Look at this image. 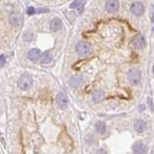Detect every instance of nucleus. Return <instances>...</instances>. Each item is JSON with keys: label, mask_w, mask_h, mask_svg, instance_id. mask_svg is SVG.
<instances>
[{"label": "nucleus", "mask_w": 154, "mask_h": 154, "mask_svg": "<svg viewBox=\"0 0 154 154\" xmlns=\"http://www.w3.org/2000/svg\"><path fill=\"white\" fill-rule=\"evenodd\" d=\"M75 50L79 56H81V57H87V56H89L92 53V46H91L88 43H85V41H79V43L76 44Z\"/></svg>", "instance_id": "1"}, {"label": "nucleus", "mask_w": 154, "mask_h": 154, "mask_svg": "<svg viewBox=\"0 0 154 154\" xmlns=\"http://www.w3.org/2000/svg\"><path fill=\"white\" fill-rule=\"evenodd\" d=\"M33 85V79L32 77L28 74H23L19 78L17 81V86L22 91H27L29 90Z\"/></svg>", "instance_id": "2"}, {"label": "nucleus", "mask_w": 154, "mask_h": 154, "mask_svg": "<svg viewBox=\"0 0 154 154\" xmlns=\"http://www.w3.org/2000/svg\"><path fill=\"white\" fill-rule=\"evenodd\" d=\"M127 78H128V81L131 85H139V83L141 82V79H142V74H141V71L139 69H136V68H133L130 69L128 71V74H127Z\"/></svg>", "instance_id": "3"}, {"label": "nucleus", "mask_w": 154, "mask_h": 154, "mask_svg": "<svg viewBox=\"0 0 154 154\" xmlns=\"http://www.w3.org/2000/svg\"><path fill=\"white\" fill-rule=\"evenodd\" d=\"M118 9H120V2H118V0H108L106 4H105V10L108 13L111 14L117 13Z\"/></svg>", "instance_id": "4"}, {"label": "nucleus", "mask_w": 154, "mask_h": 154, "mask_svg": "<svg viewBox=\"0 0 154 154\" xmlns=\"http://www.w3.org/2000/svg\"><path fill=\"white\" fill-rule=\"evenodd\" d=\"M56 102L59 108L61 109H66L68 105V98L66 96V94L65 93H59L56 97Z\"/></svg>", "instance_id": "5"}, {"label": "nucleus", "mask_w": 154, "mask_h": 154, "mask_svg": "<svg viewBox=\"0 0 154 154\" xmlns=\"http://www.w3.org/2000/svg\"><path fill=\"white\" fill-rule=\"evenodd\" d=\"M132 45L135 49H143L145 46V40L143 35H138L132 41Z\"/></svg>", "instance_id": "6"}, {"label": "nucleus", "mask_w": 154, "mask_h": 154, "mask_svg": "<svg viewBox=\"0 0 154 154\" xmlns=\"http://www.w3.org/2000/svg\"><path fill=\"white\" fill-rule=\"evenodd\" d=\"M10 22L16 27H20L23 23V16L19 13H13L10 16Z\"/></svg>", "instance_id": "7"}, {"label": "nucleus", "mask_w": 154, "mask_h": 154, "mask_svg": "<svg viewBox=\"0 0 154 154\" xmlns=\"http://www.w3.org/2000/svg\"><path fill=\"white\" fill-rule=\"evenodd\" d=\"M130 10H131V13L133 14V15H135L137 16H142L143 12H145V8H143V5L141 2H136V3H134V4H132Z\"/></svg>", "instance_id": "8"}, {"label": "nucleus", "mask_w": 154, "mask_h": 154, "mask_svg": "<svg viewBox=\"0 0 154 154\" xmlns=\"http://www.w3.org/2000/svg\"><path fill=\"white\" fill-rule=\"evenodd\" d=\"M63 28V22L60 19H54L50 22V30L53 32H58Z\"/></svg>", "instance_id": "9"}, {"label": "nucleus", "mask_w": 154, "mask_h": 154, "mask_svg": "<svg viewBox=\"0 0 154 154\" xmlns=\"http://www.w3.org/2000/svg\"><path fill=\"white\" fill-rule=\"evenodd\" d=\"M27 57L30 61L36 62L38 60V58L41 57V50L37 49V48H33V49H31L29 52H28Z\"/></svg>", "instance_id": "10"}, {"label": "nucleus", "mask_w": 154, "mask_h": 154, "mask_svg": "<svg viewBox=\"0 0 154 154\" xmlns=\"http://www.w3.org/2000/svg\"><path fill=\"white\" fill-rule=\"evenodd\" d=\"M132 150H133V152L137 153V154H143L146 151L145 145H143L142 142H136L132 146Z\"/></svg>", "instance_id": "11"}, {"label": "nucleus", "mask_w": 154, "mask_h": 154, "mask_svg": "<svg viewBox=\"0 0 154 154\" xmlns=\"http://www.w3.org/2000/svg\"><path fill=\"white\" fill-rule=\"evenodd\" d=\"M134 129L137 133H143L145 132L146 129V123L145 121H143V120H136L135 124H134Z\"/></svg>", "instance_id": "12"}, {"label": "nucleus", "mask_w": 154, "mask_h": 154, "mask_svg": "<svg viewBox=\"0 0 154 154\" xmlns=\"http://www.w3.org/2000/svg\"><path fill=\"white\" fill-rule=\"evenodd\" d=\"M96 132L98 133V134H100V135L105 134V133H106V130H107L106 124H105V122H103V121H98V122H96Z\"/></svg>", "instance_id": "13"}, {"label": "nucleus", "mask_w": 154, "mask_h": 154, "mask_svg": "<svg viewBox=\"0 0 154 154\" xmlns=\"http://www.w3.org/2000/svg\"><path fill=\"white\" fill-rule=\"evenodd\" d=\"M104 93L102 91H96L93 93V100L94 102H99L102 99H104Z\"/></svg>", "instance_id": "14"}, {"label": "nucleus", "mask_w": 154, "mask_h": 154, "mask_svg": "<svg viewBox=\"0 0 154 154\" xmlns=\"http://www.w3.org/2000/svg\"><path fill=\"white\" fill-rule=\"evenodd\" d=\"M71 85L72 87H74V88H76V87H80L83 84V79L82 77H79V76H74L72 77V78L71 79Z\"/></svg>", "instance_id": "15"}, {"label": "nucleus", "mask_w": 154, "mask_h": 154, "mask_svg": "<svg viewBox=\"0 0 154 154\" xmlns=\"http://www.w3.org/2000/svg\"><path fill=\"white\" fill-rule=\"evenodd\" d=\"M52 61V56L49 52H44L41 55V64H49Z\"/></svg>", "instance_id": "16"}, {"label": "nucleus", "mask_w": 154, "mask_h": 154, "mask_svg": "<svg viewBox=\"0 0 154 154\" xmlns=\"http://www.w3.org/2000/svg\"><path fill=\"white\" fill-rule=\"evenodd\" d=\"M71 8H83V3L81 0H75L74 2H72L71 4Z\"/></svg>", "instance_id": "17"}, {"label": "nucleus", "mask_w": 154, "mask_h": 154, "mask_svg": "<svg viewBox=\"0 0 154 154\" xmlns=\"http://www.w3.org/2000/svg\"><path fill=\"white\" fill-rule=\"evenodd\" d=\"M6 64V58L4 55H0V68H3Z\"/></svg>", "instance_id": "18"}, {"label": "nucleus", "mask_w": 154, "mask_h": 154, "mask_svg": "<svg viewBox=\"0 0 154 154\" xmlns=\"http://www.w3.org/2000/svg\"><path fill=\"white\" fill-rule=\"evenodd\" d=\"M36 13V11H35V8L34 7H28V9H27V14L28 15H34V14Z\"/></svg>", "instance_id": "19"}, {"label": "nucleus", "mask_w": 154, "mask_h": 154, "mask_svg": "<svg viewBox=\"0 0 154 154\" xmlns=\"http://www.w3.org/2000/svg\"><path fill=\"white\" fill-rule=\"evenodd\" d=\"M48 11V10H46V9H40V10H38V13H43V12H47Z\"/></svg>", "instance_id": "20"}, {"label": "nucleus", "mask_w": 154, "mask_h": 154, "mask_svg": "<svg viewBox=\"0 0 154 154\" xmlns=\"http://www.w3.org/2000/svg\"><path fill=\"white\" fill-rule=\"evenodd\" d=\"M153 73H154V66H153Z\"/></svg>", "instance_id": "21"}, {"label": "nucleus", "mask_w": 154, "mask_h": 154, "mask_svg": "<svg viewBox=\"0 0 154 154\" xmlns=\"http://www.w3.org/2000/svg\"><path fill=\"white\" fill-rule=\"evenodd\" d=\"M153 31H154V28H153Z\"/></svg>", "instance_id": "22"}]
</instances>
